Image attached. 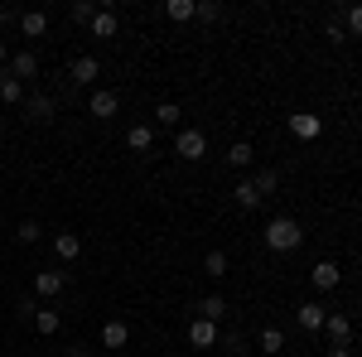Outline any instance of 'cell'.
I'll use <instances>...</instances> for the list:
<instances>
[{
	"label": "cell",
	"instance_id": "obj_11",
	"mask_svg": "<svg viewBox=\"0 0 362 357\" xmlns=\"http://www.w3.org/2000/svg\"><path fill=\"white\" fill-rule=\"evenodd\" d=\"M324 333L334 338V348H348V338H353V319H348V314H329V319H324Z\"/></svg>",
	"mask_w": 362,
	"mask_h": 357
},
{
	"label": "cell",
	"instance_id": "obj_38",
	"mask_svg": "<svg viewBox=\"0 0 362 357\" xmlns=\"http://www.w3.org/2000/svg\"><path fill=\"white\" fill-rule=\"evenodd\" d=\"M237 357H256V353H237Z\"/></svg>",
	"mask_w": 362,
	"mask_h": 357
},
{
	"label": "cell",
	"instance_id": "obj_25",
	"mask_svg": "<svg viewBox=\"0 0 362 357\" xmlns=\"http://www.w3.org/2000/svg\"><path fill=\"white\" fill-rule=\"evenodd\" d=\"M280 348H285V333H280L276 324H271V329H261V353H266V357H276Z\"/></svg>",
	"mask_w": 362,
	"mask_h": 357
},
{
	"label": "cell",
	"instance_id": "obj_20",
	"mask_svg": "<svg viewBox=\"0 0 362 357\" xmlns=\"http://www.w3.org/2000/svg\"><path fill=\"white\" fill-rule=\"evenodd\" d=\"M92 39H116V10H97L92 15Z\"/></svg>",
	"mask_w": 362,
	"mask_h": 357
},
{
	"label": "cell",
	"instance_id": "obj_21",
	"mask_svg": "<svg viewBox=\"0 0 362 357\" xmlns=\"http://www.w3.org/2000/svg\"><path fill=\"white\" fill-rule=\"evenodd\" d=\"M251 160H256V150H251L247 140H237V145L227 150V165H232V169H251Z\"/></svg>",
	"mask_w": 362,
	"mask_h": 357
},
{
	"label": "cell",
	"instance_id": "obj_2",
	"mask_svg": "<svg viewBox=\"0 0 362 357\" xmlns=\"http://www.w3.org/2000/svg\"><path fill=\"white\" fill-rule=\"evenodd\" d=\"M174 150H179V160H203V155H208V136H203L198 126H179Z\"/></svg>",
	"mask_w": 362,
	"mask_h": 357
},
{
	"label": "cell",
	"instance_id": "obj_3",
	"mask_svg": "<svg viewBox=\"0 0 362 357\" xmlns=\"http://www.w3.org/2000/svg\"><path fill=\"white\" fill-rule=\"evenodd\" d=\"M54 111H58V102L49 97V92H34V97H25V116L34 121V126H49V121H54Z\"/></svg>",
	"mask_w": 362,
	"mask_h": 357
},
{
	"label": "cell",
	"instance_id": "obj_33",
	"mask_svg": "<svg viewBox=\"0 0 362 357\" xmlns=\"http://www.w3.org/2000/svg\"><path fill=\"white\" fill-rule=\"evenodd\" d=\"M10 20H20V15H15V10H10V5H0V29L10 25Z\"/></svg>",
	"mask_w": 362,
	"mask_h": 357
},
{
	"label": "cell",
	"instance_id": "obj_37",
	"mask_svg": "<svg viewBox=\"0 0 362 357\" xmlns=\"http://www.w3.org/2000/svg\"><path fill=\"white\" fill-rule=\"evenodd\" d=\"M0 136H5V116H0Z\"/></svg>",
	"mask_w": 362,
	"mask_h": 357
},
{
	"label": "cell",
	"instance_id": "obj_26",
	"mask_svg": "<svg viewBox=\"0 0 362 357\" xmlns=\"http://www.w3.org/2000/svg\"><path fill=\"white\" fill-rule=\"evenodd\" d=\"M276 184H280L276 169H256V174H251V189L261 193V198H266V193H276Z\"/></svg>",
	"mask_w": 362,
	"mask_h": 357
},
{
	"label": "cell",
	"instance_id": "obj_15",
	"mask_svg": "<svg viewBox=\"0 0 362 357\" xmlns=\"http://www.w3.org/2000/svg\"><path fill=\"white\" fill-rule=\"evenodd\" d=\"M126 343H131V329L121 319H107L102 324V348H126Z\"/></svg>",
	"mask_w": 362,
	"mask_h": 357
},
{
	"label": "cell",
	"instance_id": "obj_27",
	"mask_svg": "<svg viewBox=\"0 0 362 357\" xmlns=\"http://www.w3.org/2000/svg\"><path fill=\"white\" fill-rule=\"evenodd\" d=\"M179 121H184V111L174 107V102H160L155 107V126H179Z\"/></svg>",
	"mask_w": 362,
	"mask_h": 357
},
{
	"label": "cell",
	"instance_id": "obj_16",
	"mask_svg": "<svg viewBox=\"0 0 362 357\" xmlns=\"http://www.w3.org/2000/svg\"><path fill=\"white\" fill-rule=\"evenodd\" d=\"M29 324L44 333V338H54V333L63 329V314H58V309H34V319H29Z\"/></svg>",
	"mask_w": 362,
	"mask_h": 357
},
{
	"label": "cell",
	"instance_id": "obj_5",
	"mask_svg": "<svg viewBox=\"0 0 362 357\" xmlns=\"http://www.w3.org/2000/svg\"><path fill=\"white\" fill-rule=\"evenodd\" d=\"M63 285H68L63 271H34V295H39V300H58Z\"/></svg>",
	"mask_w": 362,
	"mask_h": 357
},
{
	"label": "cell",
	"instance_id": "obj_1",
	"mask_svg": "<svg viewBox=\"0 0 362 357\" xmlns=\"http://www.w3.org/2000/svg\"><path fill=\"white\" fill-rule=\"evenodd\" d=\"M300 242H305V227L295 218H271L266 222V247L271 251H295Z\"/></svg>",
	"mask_w": 362,
	"mask_h": 357
},
{
	"label": "cell",
	"instance_id": "obj_17",
	"mask_svg": "<svg viewBox=\"0 0 362 357\" xmlns=\"http://www.w3.org/2000/svg\"><path fill=\"white\" fill-rule=\"evenodd\" d=\"M20 29H25L29 39H44V34H49V15H44V10H25V15H20Z\"/></svg>",
	"mask_w": 362,
	"mask_h": 357
},
{
	"label": "cell",
	"instance_id": "obj_29",
	"mask_svg": "<svg viewBox=\"0 0 362 357\" xmlns=\"http://www.w3.org/2000/svg\"><path fill=\"white\" fill-rule=\"evenodd\" d=\"M15 237H20L25 247H34V242H39V222H34V218H25L20 227H15Z\"/></svg>",
	"mask_w": 362,
	"mask_h": 357
},
{
	"label": "cell",
	"instance_id": "obj_35",
	"mask_svg": "<svg viewBox=\"0 0 362 357\" xmlns=\"http://www.w3.org/2000/svg\"><path fill=\"white\" fill-rule=\"evenodd\" d=\"M324 357H353V353H348V348H329Z\"/></svg>",
	"mask_w": 362,
	"mask_h": 357
},
{
	"label": "cell",
	"instance_id": "obj_14",
	"mask_svg": "<svg viewBox=\"0 0 362 357\" xmlns=\"http://www.w3.org/2000/svg\"><path fill=\"white\" fill-rule=\"evenodd\" d=\"M54 251H58V261H78V256H83V237H78V232H58Z\"/></svg>",
	"mask_w": 362,
	"mask_h": 357
},
{
	"label": "cell",
	"instance_id": "obj_8",
	"mask_svg": "<svg viewBox=\"0 0 362 357\" xmlns=\"http://www.w3.org/2000/svg\"><path fill=\"white\" fill-rule=\"evenodd\" d=\"M97 73H102V63H97L92 54H78V58H73V68H68V78H73V87L97 83Z\"/></svg>",
	"mask_w": 362,
	"mask_h": 357
},
{
	"label": "cell",
	"instance_id": "obj_36",
	"mask_svg": "<svg viewBox=\"0 0 362 357\" xmlns=\"http://www.w3.org/2000/svg\"><path fill=\"white\" fill-rule=\"evenodd\" d=\"M73 357H97V353H73Z\"/></svg>",
	"mask_w": 362,
	"mask_h": 357
},
{
	"label": "cell",
	"instance_id": "obj_10",
	"mask_svg": "<svg viewBox=\"0 0 362 357\" xmlns=\"http://www.w3.org/2000/svg\"><path fill=\"white\" fill-rule=\"evenodd\" d=\"M227 309H232V304H227L223 295H203V300L194 304V319H208V324H218V319H227Z\"/></svg>",
	"mask_w": 362,
	"mask_h": 357
},
{
	"label": "cell",
	"instance_id": "obj_13",
	"mask_svg": "<svg viewBox=\"0 0 362 357\" xmlns=\"http://www.w3.org/2000/svg\"><path fill=\"white\" fill-rule=\"evenodd\" d=\"M25 83H20V78H10V73H0V102H5V107H25Z\"/></svg>",
	"mask_w": 362,
	"mask_h": 357
},
{
	"label": "cell",
	"instance_id": "obj_7",
	"mask_svg": "<svg viewBox=\"0 0 362 357\" xmlns=\"http://www.w3.org/2000/svg\"><path fill=\"white\" fill-rule=\"evenodd\" d=\"M324 319H329V309H324V304H314V300H305L300 309H295V324H300L305 333H319V329H324Z\"/></svg>",
	"mask_w": 362,
	"mask_h": 357
},
{
	"label": "cell",
	"instance_id": "obj_12",
	"mask_svg": "<svg viewBox=\"0 0 362 357\" xmlns=\"http://www.w3.org/2000/svg\"><path fill=\"white\" fill-rule=\"evenodd\" d=\"M189 343H194V348H213V343H218V324H208V319H189Z\"/></svg>",
	"mask_w": 362,
	"mask_h": 357
},
{
	"label": "cell",
	"instance_id": "obj_19",
	"mask_svg": "<svg viewBox=\"0 0 362 357\" xmlns=\"http://www.w3.org/2000/svg\"><path fill=\"white\" fill-rule=\"evenodd\" d=\"M126 145H131L136 155L155 150V126H131V131H126Z\"/></svg>",
	"mask_w": 362,
	"mask_h": 357
},
{
	"label": "cell",
	"instance_id": "obj_6",
	"mask_svg": "<svg viewBox=\"0 0 362 357\" xmlns=\"http://www.w3.org/2000/svg\"><path fill=\"white\" fill-rule=\"evenodd\" d=\"M319 131H324V121H319L314 111H295V116H290V136L295 140H319Z\"/></svg>",
	"mask_w": 362,
	"mask_h": 357
},
{
	"label": "cell",
	"instance_id": "obj_28",
	"mask_svg": "<svg viewBox=\"0 0 362 357\" xmlns=\"http://www.w3.org/2000/svg\"><path fill=\"white\" fill-rule=\"evenodd\" d=\"M68 15H73V25H92L97 5H92V0H73V5H68Z\"/></svg>",
	"mask_w": 362,
	"mask_h": 357
},
{
	"label": "cell",
	"instance_id": "obj_34",
	"mask_svg": "<svg viewBox=\"0 0 362 357\" xmlns=\"http://www.w3.org/2000/svg\"><path fill=\"white\" fill-rule=\"evenodd\" d=\"M5 63H10V49H5V39H0V73H5Z\"/></svg>",
	"mask_w": 362,
	"mask_h": 357
},
{
	"label": "cell",
	"instance_id": "obj_18",
	"mask_svg": "<svg viewBox=\"0 0 362 357\" xmlns=\"http://www.w3.org/2000/svg\"><path fill=\"white\" fill-rule=\"evenodd\" d=\"M34 73H39V54H15L10 58V78H20V83H25V78H34Z\"/></svg>",
	"mask_w": 362,
	"mask_h": 357
},
{
	"label": "cell",
	"instance_id": "obj_4",
	"mask_svg": "<svg viewBox=\"0 0 362 357\" xmlns=\"http://www.w3.org/2000/svg\"><path fill=\"white\" fill-rule=\"evenodd\" d=\"M87 111H92L97 121H112L116 111H121V97H116L112 87H97V92H92V102H87Z\"/></svg>",
	"mask_w": 362,
	"mask_h": 357
},
{
	"label": "cell",
	"instance_id": "obj_24",
	"mask_svg": "<svg viewBox=\"0 0 362 357\" xmlns=\"http://www.w3.org/2000/svg\"><path fill=\"white\" fill-rule=\"evenodd\" d=\"M165 15L184 25V20H194V15H198V0H169V5H165Z\"/></svg>",
	"mask_w": 362,
	"mask_h": 357
},
{
	"label": "cell",
	"instance_id": "obj_31",
	"mask_svg": "<svg viewBox=\"0 0 362 357\" xmlns=\"http://www.w3.org/2000/svg\"><path fill=\"white\" fill-rule=\"evenodd\" d=\"M198 20H223V5H213V0H203V5H198Z\"/></svg>",
	"mask_w": 362,
	"mask_h": 357
},
{
	"label": "cell",
	"instance_id": "obj_22",
	"mask_svg": "<svg viewBox=\"0 0 362 357\" xmlns=\"http://www.w3.org/2000/svg\"><path fill=\"white\" fill-rule=\"evenodd\" d=\"M203 275H208V280H223L227 275V251H208V256H203Z\"/></svg>",
	"mask_w": 362,
	"mask_h": 357
},
{
	"label": "cell",
	"instance_id": "obj_9",
	"mask_svg": "<svg viewBox=\"0 0 362 357\" xmlns=\"http://www.w3.org/2000/svg\"><path fill=\"white\" fill-rule=\"evenodd\" d=\"M309 280H314V290H338V280H343V271H338V261H314V271H309Z\"/></svg>",
	"mask_w": 362,
	"mask_h": 357
},
{
	"label": "cell",
	"instance_id": "obj_23",
	"mask_svg": "<svg viewBox=\"0 0 362 357\" xmlns=\"http://www.w3.org/2000/svg\"><path fill=\"white\" fill-rule=\"evenodd\" d=\"M232 198H237V208H247V213H251V208H261V193L251 189V179H242V184L232 189Z\"/></svg>",
	"mask_w": 362,
	"mask_h": 357
},
{
	"label": "cell",
	"instance_id": "obj_32",
	"mask_svg": "<svg viewBox=\"0 0 362 357\" xmlns=\"http://www.w3.org/2000/svg\"><path fill=\"white\" fill-rule=\"evenodd\" d=\"M329 39H334V44H343V39H348V29H343V20H334V25H329Z\"/></svg>",
	"mask_w": 362,
	"mask_h": 357
},
{
	"label": "cell",
	"instance_id": "obj_30",
	"mask_svg": "<svg viewBox=\"0 0 362 357\" xmlns=\"http://www.w3.org/2000/svg\"><path fill=\"white\" fill-rule=\"evenodd\" d=\"M338 15L348 20V34H362V5H343Z\"/></svg>",
	"mask_w": 362,
	"mask_h": 357
}]
</instances>
